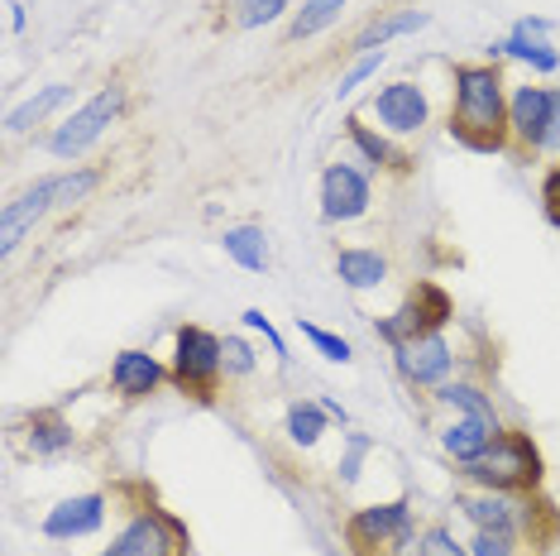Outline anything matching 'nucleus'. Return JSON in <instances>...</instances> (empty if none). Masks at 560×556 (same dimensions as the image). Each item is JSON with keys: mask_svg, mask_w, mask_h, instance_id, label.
<instances>
[{"mask_svg": "<svg viewBox=\"0 0 560 556\" xmlns=\"http://www.w3.org/2000/svg\"><path fill=\"white\" fill-rule=\"evenodd\" d=\"M451 139H460L475 154H503L508 149V92L499 62H460L455 68Z\"/></svg>", "mask_w": 560, "mask_h": 556, "instance_id": "1", "label": "nucleus"}, {"mask_svg": "<svg viewBox=\"0 0 560 556\" xmlns=\"http://www.w3.org/2000/svg\"><path fill=\"white\" fill-rule=\"evenodd\" d=\"M465 475L483 489H499V495H513V489H532L541 479V451L532 447L527 432H503L489 441L479 461L465 465Z\"/></svg>", "mask_w": 560, "mask_h": 556, "instance_id": "2", "label": "nucleus"}, {"mask_svg": "<svg viewBox=\"0 0 560 556\" xmlns=\"http://www.w3.org/2000/svg\"><path fill=\"white\" fill-rule=\"evenodd\" d=\"M346 542L354 556H398L412 542V503H374V509H354L346 523Z\"/></svg>", "mask_w": 560, "mask_h": 556, "instance_id": "3", "label": "nucleus"}, {"mask_svg": "<svg viewBox=\"0 0 560 556\" xmlns=\"http://www.w3.org/2000/svg\"><path fill=\"white\" fill-rule=\"evenodd\" d=\"M221 374H225L221 336L201 332V326H183V332H177V360H173L177 389L192 398H211L215 384H221Z\"/></svg>", "mask_w": 560, "mask_h": 556, "instance_id": "4", "label": "nucleus"}, {"mask_svg": "<svg viewBox=\"0 0 560 556\" xmlns=\"http://www.w3.org/2000/svg\"><path fill=\"white\" fill-rule=\"evenodd\" d=\"M546 125H551V92L546 86H517L508 96V154L513 159L546 154Z\"/></svg>", "mask_w": 560, "mask_h": 556, "instance_id": "5", "label": "nucleus"}, {"mask_svg": "<svg viewBox=\"0 0 560 556\" xmlns=\"http://www.w3.org/2000/svg\"><path fill=\"white\" fill-rule=\"evenodd\" d=\"M183 552H187V528L177 523L173 513L149 509V513H139L101 556H183Z\"/></svg>", "mask_w": 560, "mask_h": 556, "instance_id": "6", "label": "nucleus"}, {"mask_svg": "<svg viewBox=\"0 0 560 556\" xmlns=\"http://www.w3.org/2000/svg\"><path fill=\"white\" fill-rule=\"evenodd\" d=\"M445 322H451V298H445L436 283H417L412 298L402 302V312H393L388 322H378V336H384L388 346H402V340H412V336L441 332Z\"/></svg>", "mask_w": 560, "mask_h": 556, "instance_id": "7", "label": "nucleus"}, {"mask_svg": "<svg viewBox=\"0 0 560 556\" xmlns=\"http://www.w3.org/2000/svg\"><path fill=\"white\" fill-rule=\"evenodd\" d=\"M116 116H120V86H106V92H96L92 101H86L78 116L62 120L58 130L48 135V149H54L58 159H78L92 139H101V130H106Z\"/></svg>", "mask_w": 560, "mask_h": 556, "instance_id": "8", "label": "nucleus"}, {"mask_svg": "<svg viewBox=\"0 0 560 556\" xmlns=\"http://www.w3.org/2000/svg\"><path fill=\"white\" fill-rule=\"evenodd\" d=\"M369 178L350 163H330L322 173V217L326 221H360L369 211Z\"/></svg>", "mask_w": 560, "mask_h": 556, "instance_id": "9", "label": "nucleus"}, {"mask_svg": "<svg viewBox=\"0 0 560 556\" xmlns=\"http://www.w3.org/2000/svg\"><path fill=\"white\" fill-rule=\"evenodd\" d=\"M393 356H398V370L412 379V384H422V389H441L445 374H451V360H455L451 340H445L441 332L402 340V346H393Z\"/></svg>", "mask_w": 560, "mask_h": 556, "instance_id": "10", "label": "nucleus"}, {"mask_svg": "<svg viewBox=\"0 0 560 556\" xmlns=\"http://www.w3.org/2000/svg\"><path fill=\"white\" fill-rule=\"evenodd\" d=\"M58 207V178H39L30 187V193H20L15 201H5V217H0V250H15L24 231H30L34 221L44 217V211H54Z\"/></svg>", "mask_w": 560, "mask_h": 556, "instance_id": "11", "label": "nucleus"}, {"mask_svg": "<svg viewBox=\"0 0 560 556\" xmlns=\"http://www.w3.org/2000/svg\"><path fill=\"white\" fill-rule=\"evenodd\" d=\"M460 509L465 518L475 528H489V533H527L532 528V513H527V503H517V499H508L499 495V489H483V495H465L460 499Z\"/></svg>", "mask_w": 560, "mask_h": 556, "instance_id": "12", "label": "nucleus"}, {"mask_svg": "<svg viewBox=\"0 0 560 556\" xmlns=\"http://www.w3.org/2000/svg\"><path fill=\"white\" fill-rule=\"evenodd\" d=\"M374 116L388 125L393 135H417L427 125V96L417 82H393L374 96Z\"/></svg>", "mask_w": 560, "mask_h": 556, "instance_id": "13", "label": "nucleus"}, {"mask_svg": "<svg viewBox=\"0 0 560 556\" xmlns=\"http://www.w3.org/2000/svg\"><path fill=\"white\" fill-rule=\"evenodd\" d=\"M106 523V495H78V499H62L54 513L44 518V533L54 542H72L86 537Z\"/></svg>", "mask_w": 560, "mask_h": 556, "instance_id": "14", "label": "nucleus"}, {"mask_svg": "<svg viewBox=\"0 0 560 556\" xmlns=\"http://www.w3.org/2000/svg\"><path fill=\"white\" fill-rule=\"evenodd\" d=\"M110 384L125 398H149L163 384V364L154 356H144V350H120L116 364H110Z\"/></svg>", "mask_w": 560, "mask_h": 556, "instance_id": "15", "label": "nucleus"}, {"mask_svg": "<svg viewBox=\"0 0 560 556\" xmlns=\"http://www.w3.org/2000/svg\"><path fill=\"white\" fill-rule=\"evenodd\" d=\"M499 437L489 422H479V417H460L455 413V422L441 432V447H445V456H455L460 465H469V461H479L483 451H489V441Z\"/></svg>", "mask_w": 560, "mask_h": 556, "instance_id": "16", "label": "nucleus"}, {"mask_svg": "<svg viewBox=\"0 0 560 556\" xmlns=\"http://www.w3.org/2000/svg\"><path fill=\"white\" fill-rule=\"evenodd\" d=\"M221 250L240 264V269H249V274L269 269V240H264L259 225H231V231L221 235Z\"/></svg>", "mask_w": 560, "mask_h": 556, "instance_id": "17", "label": "nucleus"}, {"mask_svg": "<svg viewBox=\"0 0 560 556\" xmlns=\"http://www.w3.org/2000/svg\"><path fill=\"white\" fill-rule=\"evenodd\" d=\"M431 15L427 10H393V15L384 20H374L369 30L354 39V54H369V48H384L388 39H398V34H417V30H427Z\"/></svg>", "mask_w": 560, "mask_h": 556, "instance_id": "18", "label": "nucleus"}, {"mask_svg": "<svg viewBox=\"0 0 560 556\" xmlns=\"http://www.w3.org/2000/svg\"><path fill=\"white\" fill-rule=\"evenodd\" d=\"M336 274L350 288H378L388 278V259L378 250H340L336 255Z\"/></svg>", "mask_w": 560, "mask_h": 556, "instance_id": "19", "label": "nucleus"}, {"mask_svg": "<svg viewBox=\"0 0 560 556\" xmlns=\"http://www.w3.org/2000/svg\"><path fill=\"white\" fill-rule=\"evenodd\" d=\"M436 403L455 408L460 417H479V422H489L493 432H503V422H499V413H493L489 394H483V389H475V384H441V389H436Z\"/></svg>", "mask_w": 560, "mask_h": 556, "instance_id": "20", "label": "nucleus"}, {"mask_svg": "<svg viewBox=\"0 0 560 556\" xmlns=\"http://www.w3.org/2000/svg\"><path fill=\"white\" fill-rule=\"evenodd\" d=\"M350 144L360 149V154H364L369 163H374V169H393V173H407V163H412V159H402V154H398V149L388 144L384 135H374V130H369V125H364L360 116H350Z\"/></svg>", "mask_w": 560, "mask_h": 556, "instance_id": "21", "label": "nucleus"}, {"mask_svg": "<svg viewBox=\"0 0 560 556\" xmlns=\"http://www.w3.org/2000/svg\"><path fill=\"white\" fill-rule=\"evenodd\" d=\"M72 447V427L58 413H34L30 417V451L34 456H58Z\"/></svg>", "mask_w": 560, "mask_h": 556, "instance_id": "22", "label": "nucleus"}, {"mask_svg": "<svg viewBox=\"0 0 560 556\" xmlns=\"http://www.w3.org/2000/svg\"><path fill=\"white\" fill-rule=\"evenodd\" d=\"M62 101H68V86H62V82L44 86L39 96H30V101H24V106L10 111V116H5V130H10V135H24V130H30V125H39V120H44L54 106H62Z\"/></svg>", "mask_w": 560, "mask_h": 556, "instance_id": "23", "label": "nucleus"}, {"mask_svg": "<svg viewBox=\"0 0 560 556\" xmlns=\"http://www.w3.org/2000/svg\"><path fill=\"white\" fill-rule=\"evenodd\" d=\"M346 5H350V0H307V5L292 15L288 39H312V34H322L326 24L340 20V10H346Z\"/></svg>", "mask_w": 560, "mask_h": 556, "instance_id": "24", "label": "nucleus"}, {"mask_svg": "<svg viewBox=\"0 0 560 556\" xmlns=\"http://www.w3.org/2000/svg\"><path fill=\"white\" fill-rule=\"evenodd\" d=\"M499 54L532 62L537 72H556V68H560V54H556V48L546 44V39H537V34H517V30H513V39H503Z\"/></svg>", "mask_w": 560, "mask_h": 556, "instance_id": "25", "label": "nucleus"}, {"mask_svg": "<svg viewBox=\"0 0 560 556\" xmlns=\"http://www.w3.org/2000/svg\"><path fill=\"white\" fill-rule=\"evenodd\" d=\"M326 408L322 403H292L288 408V437L298 441V447H316L322 441V432H326Z\"/></svg>", "mask_w": 560, "mask_h": 556, "instance_id": "26", "label": "nucleus"}, {"mask_svg": "<svg viewBox=\"0 0 560 556\" xmlns=\"http://www.w3.org/2000/svg\"><path fill=\"white\" fill-rule=\"evenodd\" d=\"M298 326H302V336H307L326 360H336V364H350V360H354V350H350V340H346V336L322 332V326H312V322H302V317H298Z\"/></svg>", "mask_w": 560, "mask_h": 556, "instance_id": "27", "label": "nucleus"}, {"mask_svg": "<svg viewBox=\"0 0 560 556\" xmlns=\"http://www.w3.org/2000/svg\"><path fill=\"white\" fill-rule=\"evenodd\" d=\"M469 556H522V537L517 533H489V528H475Z\"/></svg>", "mask_w": 560, "mask_h": 556, "instance_id": "28", "label": "nucleus"}, {"mask_svg": "<svg viewBox=\"0 0 560 556\" xmlns=\"http://www.w3.org/2000/svg\"><path fill=\"white\" fill-rule=\"evenodd\" d=\"M384 58H388L384 48H369V54H360V58L350 62V72H346V78H340L336 96H350V92H354V86H360V82H369V78H374L378 68H384Z\"/></svg>", "mask_w": 560, "mask_h": 556, "instance_id": "29", "label": "nucleus"}, {"mask_svg": "<svg viewBox=\"0 0 560 556\" xmlns=\"http://www.w3.org/2000/svg\"><path fill=\"white\" fill-rule=\"evenodd\" d=\"M417 556H469V547H460V542L451 537V528H427L422 537H417Z\"/></svg>", "mask_w": 560, "mask_h": 556, "instance_id": "30", "label": "nucleus"}, {"mask_svg": "<svg viewBox=\"0 0 560 556\" xmlns=\"http://www.w3.org/2000/svg\"><path fill=\"white\" fill-rule=\"evenodd\" d=\"M96 183H101V178H96L92 169H82V173H62V178H58V207H72V201H82Z\"/></svg>", "mask_w": 560, "mask_h": 556, "instance_id": "31", "label": "nucleus"}, {"mask_svg": "<svg viewBox=\"0 0 560 556\" xmlns=\"http://www.w3.org/2000/svg\"><path fill=\"white\" fill-rule=\"evenodd\" d=\"M283 5L288 0H240V24H245V30H259V24L283 15Z\"/></svg>", "mask_w": 560, "mask_h": 556, "instance_id": "32", "label": "nucleus"}, {"mask_svg": "<svg viewBox=\"0 0 560 556\" xmlns=\"http://www.w3.org/2000/svg\"><path fill=\"white\" fill-rule=\"evenodd\" d=\"M221 346H225V370H231V374H249V370H254V350L245 346V340L225 336Z\"/></svg>", "mask_w": 560, "mask_h": 556, "instance_id": "33", "label": "nucleus"}, {"mask_svg": "<svg viewBox=\"0 0 560 556\" xmlns=\"http://www.w3.org/2000/svg\"><path fill=\"white\" fill-rule=\"evenodd\" d=\"M245 326H249V332H264V340H269V346H273V356H283V360H288V346H283V336L273 332V322L264 317L259 308H249V312H245Z\"/></svg>", "mask_w": 560, "mask_h": 556, "instance_id": "34", "label": "nucleus"}, {"mask_svg": "<svg viewBox=\"0 0 560 556\" xmlns=\"http://www.w3.org/2000/svg\"><path fill=\"white\" fill-rule=\"evenodd\" d=\"M364 451H369V437H350V456L340 461V485H354V475H360Z\"/></svg>", "mask_w": 560, "mask_h": 556, "instance_id": "35", "label": "nucleus"}, {"mask_svg": "<svg viewBox=\"0 0 560 556\" xmlns=\"http://www.w3.org/2000/svg\"><path fill=\"white\" fill-rule=\"evenodd\" d=\"M541 201H546V217H551L560 225V163L551 173H546V183H541Z\"/></svg>", "mask_w": 560, "mask_h": 556, "instance_id": "36", "label": "nucleus"}, {"mask_svg": "<svg viewBox=\"0 0 560 556\" xmlns=\"http://www.w3.org/2000/svg\"><path fill=\"white\" fill-rule=\"evenodd\" d=\"M546 149H560V92H551V125H546Z\"/></svg>", "mask_w": 560, "mask_h": 556, "instance_id": "37", "label": "nucleus"}, {"mask_svg": "<svg viewBox=\"0 0 560 556\" xmlns=\"http://www.w3.org/2000/svg\"><path fill=\"white\" fill-rule=\"evenodd\" d=\"M546 30H551V24H546V20H537V15L517 20V34H537V39H546Z\"/></svg>", "mask_w": 560, "mask_h": 556, "instance_id": "38", "label": "nucleus"}, {"mask_svg": "<svg viewBox=\"0 0 560 556\" xmlns=\"http://www.w3.org/2000/svg\"><path fill=\"white\" fill-rule=\"evenodd\" d=\"M5 10H10V30H24V10H20V0H5Z\"/></svg>", "mask_w": 560, "mask_h": 556, "instance_id": "39", "label": "nucleus"}, {"mask_svg": "<svg viewBox=\"0 0 560 556\" xmlns=\"http://www.w3.org/2000/svg\"><path fill=\"white\" fill-rule=\"evenodd\" d=\"M322 408H326L330 417H340V422H346V408H340V403H336V398H322Z\"/></svg>", "mask_w": 560, "mask_h": 556, "instance_id": "40", "label": "nucleus"}]
</instances>
